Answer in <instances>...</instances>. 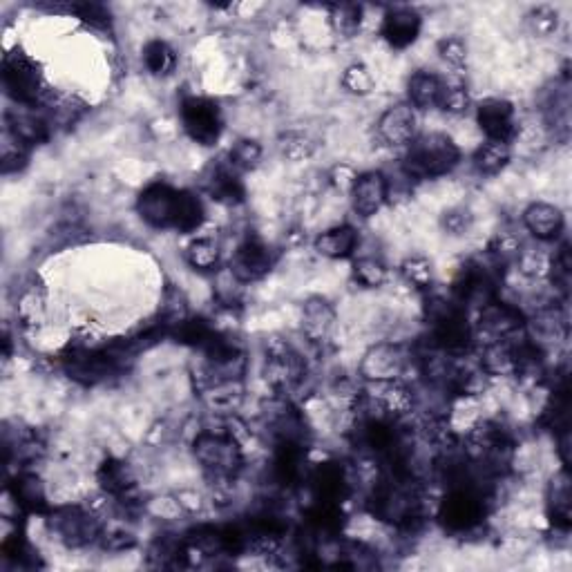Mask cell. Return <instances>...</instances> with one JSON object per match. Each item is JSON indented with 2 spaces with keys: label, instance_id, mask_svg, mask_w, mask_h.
Instances as JSON below:
<instances>
[{
  "label": "cell",
  "instance_id": "f546056e",
  "mask_svg": "<svg viewBox=\"0 0 572 572\" xmlns=\"http://www.w3.org/2000/svg\"><path fill=\"white\" fill-rule=\"evenodd\" d=\"M331 27L333 32L342 38H354L358 36L362 27V7L354 3H338L331 5Z\"/></svg>",
  "mask_w": 572,
  "mask_h": 572
},
{
  "label": "cell",
  "instance_id": "e0dca14e",
  "mask_svg": "<svg viewBox=\"0 0 572 572\" xmlns=\"http://www.w3.org/2000/svg\"><path fill=\"white\" fill-rule=\"evenodd\" d=\"M204 188L213 202L224 204V206L242 204L246 197V188L240 179V170H235L228 159L217 161V164L208 168Z\"/></svg>",
  "mask_w": 572,
  "mask_h": 572
},
{
  "label": "cell",
  "instance_id": "ac0fdd59",
  "mask_svg": "<svg viewBox=\"0 0 572 572\" xmlns=\"http://www.w3.org/2000/svg\"><path fill=\"white\" fill-rule=\"evenodd\" d=\"M97 483L103 494L117 501H128L137 492L135 470H132L130 463L121 459L103 461L97 470Z\"/></svg>",
  "mask_w": 572,
  "mask_h": 572
},
{
  "label": "cell",
  "instance_id": "d590c367",
  "mask_svg": "<svg viewBox=\"0 0 572 572\" xmlns=\"http://www.w3.org/2000/svg\"><path fill=\"white\" fill-rule=\"evenodd\" d=\"M436 52L447 65H452V68H456V70H461L467 65V43H465V38H461V36L441 38V41H438V45H436Z\"/></svg>",
  "mask_w": 572,
  "mask_h": 572
},
{
  "label": "cell",
  "instance_id": "6da1fadb",
  "mask_svg": "<svg viewBox=\"0 0 572 572\" xmlns=\"http://www.w3.org/2000/svg\"><path fill=\"white\" fill-rule=\"evenodd\" d=\"M461 164V148L443 132L418 135L403 155V175L409 181H432L454 173Z\"/></svg>",
  "mask_w": 572,
  "mask_h": 572
},
{
  "label": "cell",
  "instance_id": "f1b7e54d",
  "mask_svg": "<svg viewBox=\"0 0 572 572\" xmlns=\"http://www.w3.org/2000/svg\"><path fill=\"white\" fill-rule=\"evenodd\" d=\"M400 275H403V280L409 286H414L416 291H423V293L432 291L434 266L425 255H409L407 260L400 264Z\"/></svg>",
  "mask_w": 572,
  "mask_h": 572
},
{
  "label": "cell",
  "instance_id": "cb8c5ba5",
  "mask_svg": "<svg viewBox=\"0 0 572 572\" xmlns=\"http://www.w3.org/2000/svg\"><path fill=\"white\" fill-rule=\"evenodd\" d=\"M512 159V146L501 141H490L485 139L479 148L474 150L472 155V166L479 175L483 177H494L499 175L505 166L510 164Z\"/></svg>",
  "mask_w": 572,
  "mask_h": 572
},
{
  "label": "cell",
  "instance_id": "3957f363",
  "mask_svg": "<svg viewBox=\"0 0 572 572\" xmlns=\"http://www.w3.org/2000/svg\"><path fill=\"white\" fill-rule=\"evenodd\" d=\"M309 367L298 349L280 338H271L264 347V367L262 376L275 396H289L304 385Z\"/></svg>",
  "mask_w": 572,
  "mask_h": 572
},
{
  "label": "cell",
  "instance_id": "1f68e13d",
  "mask_svg": "<svg viewBox=\"0 0 572 572\" xmlns=\"http://www.w3.org/2000/svg\"><path fill=\"white\" fill-rule=\"evenodd\" d=\"M264 150L260 146V141L255 139H237L231 150H228V161L235 170H253L260 166Z\"/></svg>",
  "mask_w": 572,
  "mask_h": 572
},
{
  "label": "cell",
  "instance_id": "7a4b0ae2",
  "mask_svg": "<svg viewBox=\"0 0 572 572\" xmlns=\"http://www.w3.org/2000/svg\"><path fill=\"white\" fill-rule=\"evenodd\" d=\"M193 456L213 483H233L244 470V447L233 429H202L193 438Z\"/></svg>",
  "mask_w": 572,
  "mask_h": 572
},
{
  "label": "cell",
  "instance_id": "d6986e66",
  "mask_svg": "<svg viewBox=\"0 0 572 572\" xmlns=\"http://www.w3.org/2000/svg\"><path fill=\"white\" fill-rule=\"evenodd\" d=\"M523 226L537 242H555L564 233L566 219L557 206L535 202L523 213Z\"/></svg>",
  "mask_w": 572,
  "mask_h": 572
},
{
  "label": "cell",
  "instance_id": "7c38bea8",
  "mask_svg": "<svg viewBox=\"0 0 572 572\" xmlns=\"http://www.w3.org/2000/svg\"><path fill=\"white\" fill-rule=\"evenodd\" d=\"M302 336L307 338L311 347H327L329 342L336 336L338 329V313L333 309V304L324 298H309L302 304V316H300Z\"/></svg>",
  "mask_w": 572,
  "mask_h": 572
},
{
  "label": "cell",
  "instance_id": "8fae6325",
  "mask_svg": "<svg viewBox=\"0 0 572 572\" xmlns=\"http://www.w3.org/2000/svg\"><path fill=\"white\" fill-rule=\"evenodd\" d=\"M476 126L481 128L485 139L512 146V141L519 137L517 108L508 99H485L476 106Z\"/></svg>",
  "mask_w": 572,
  "mask_h": 572
},
{
  "label": "cell",
  "instance_id": "4fadbf2b",
  "mask_svg": "<svg viewBox=\"0 0 572 572\" xmlns=\"http://www.w3.org/2000/svg\"><path fill=\"white\" fill-rule=\"evenodd\" d=\"M351 208L362 219L376 217L383 211L389 199V179L380 170H367L360 173L349 190Z\"/></svg>",
  "mask_w": 572,
  "mask_h": 572
},
{
  "label": "cell",
  "instance_id": "74e56055",
  "mask_svg": "<svg viewBox=\"0 0 572 572\" xmlns=\"http://www.w3.org/2000/svg\"><path fill=\"white\" fill-rule=\"evenodd\" d=\"M472 106V97L470 90L465 85H445L443 99H441V108L447 114H454V117H461Z\"/></svg>",
  "mask_w": 572,
  "mask_h": 572
},
{
  "label": "cell",
  "instance_id": "83f0119b",
  "mask_svg": "<svg viewBox=\"0 0 572 572\" xmlns=\"http://www.w3.org/2000/svg\"><path fill=\"white\" fill-rule=\"evenodd\" d=\"M278 150L286 161L300 164V161H307L313 157V152H316V141H313L307 132L289 130V132H282L280 135Z\"/></svg>",
  "mask_w": 572,
  "mask_h": 572
},
{
  "label": "cell",
  "instance_id": "484cf974",
  "mask_svg": "<svg viewBox=\"0 0 572 572\" xmlns=\"http://www.w3.org/2000/svg\"><path fill=\"white\" fill-rule=\"evenodd\" d=\"M186 262L193 266L195 271L211 273L217 269L219 262H222V246H219L213 237H197V240L186 246Z\"/></svg>",
  "mask_w": 572,
  "mask_h": 572
},
{
  "label": "cell",
  "instance_id": "44dd1931",
  "mask_svg": "<svg viewBox=\"0 0 572 572\" xmlns=\"http://www.w3.org/2000/svg\"><path fill=\"white\" fill-rule=\"evenodd\" d=\"M445 85L447 83L434 72H429V70L414 72L407 81L409 106H412L414 110H436L438 106H441Z\"/></svg>",
  "mask_w": 572,
  "mask_h": 572
},
{
  "label": "cell",
  "instance_id": "ab89813d",
  "mask_svg": "<svg viewBox=\"0 0 572 572\" xmlns=\"http://www.w3.org/2000/svg\"><path fill=\"white\" fill-rule=\"evenodd\" d=\"M74 14L81 18V21L90 23L94 27H106L110 25V14L106 12V7L94 5V3H85V5H76Z\"/></svg>",
  "mask_w": 572,
  "mask_h": 572
},
{
  "label": "cell",
  "instance_id": "ffe728a7",
  "mask_svg": "<svg viewBox=\"0 0 572 572\" xmlns=\"http://www.w3.org/2000/svg\"><path fill=\"white\" fill-rule=\"evenodd\" d=\"M358 244L360 235L356 228L349 224H338L322 231L316 237V242H313V249L322 257H327V260H349V257L356 255Z\"/></svg>",
  "mask_w": 572,
  "mask_h": 572
},
{
  "label": "cell",
  "instance_id": "d6a6232c",
  "mask_svg": "<svg viewBox=\"0 0 572 572\" xmlns=\"http://www.w3.org/2000/svg\"><path fill=\"white\" fill-rule=\"evenodd\" d=\"M342 88L354 94V97H367V94L374 92L376 79L365 63H354L342 74Z\"/></svg>",
  "mask_w": 572,
  "mask_h": 572
},
{
  "label": "cell",
  "instance_id": "e575fe53",
  "mask_svg": "<svg viewBox=\"0 0 572 572\" xmlns=\"http://www.w3.org/2000/svg\"><path fill=\"white\" fill-rule=\"evenodd\" d=\"M45 295L38 289H27L18 298L16 313L23 324H38L45 316Z\"/></svg>",
  "mask_w": 572,
  "mask_h": 572
},
{
  "label": "cell",
  "instance_id": "5bb4252c",
  "mask_svg": "<svg viewBox=\"0 0 572 572\" xmlns=\"http://www.w3.org/2000/svg\"><path fill=\"white\" fill-rule=\"evenodd\" d=\"M376 132L385 146L407 148L418 137V112L409 103H396L380 114Z\"/></svg>",
  "mask_w": 572,
  "mask_h": 572
},
{
  "label": "cell",
  "instance_id": "9c48e42d",
  "mask_svg": "<svg viewBox=\"0 0 572 572\" xmlns=\"http://www.w3.org/2000/svg\"><path fill=\"white\" fill-rule=\"evenodd\" d=\"M526 316L514 304L501 302L499 298L485 304L479 309V318L474 324V340L481 342H497L512 340L519 333L526 331Z\"/></svg>",
  "mask_w": 572,
  "mask_h": 572
},
{
  "label": "cell",
  "instance_id": "f35d334b",
  "mask_svg": "<svg viewBox=\"0 0 572 572\" xmlns=\"http://www.w3.org/2000/svg\"><path fill=\"white\" fill-rule=\"evenodd\" d=\"M443 231L450 235H465L472 228V215L463 211V208H454V211H447L441 219Z\"/></svg>",
  "mask_w": 572,
  "mask_h": 572
},
{
  "label": "cell",
  "instance_id": "ba28073f",
  "mask_svg": "<svg viewBox=\"0 0 572 572\" xmlns=\"http://www.w3.org/2000/svg\"><path fill=\"white\" fill-rule=\"evenodd\" d=\"M181 195L184 190L166 184V181H155L141 190L137 197V213L150 228L157 231H175Z\"/></svg>",
  "mask_w": 572,
  "mask_h": 572
},
{
  "label": "cell",
  "instance_id": "9a60e30c",
  "mask_svg": "<svg viewBox=\"0 0 572 572\" xmlns=\"http://www.w3.org/2000/svg\"><path fill=\"white\" fill-rule=\"evenodd\" d=\"M423 30V18L412 7H392L387 9L383 16V25H380V36L385 43L394 50H407L412 47Z\"/></svg>",
  "mask_w": 572,
  "mask_h": 572
},
{
  "label": "cell",
  "instance_id": "836d02e7",
  "mask_svg": "<svg viewBox=\"0 0 572 572\" xmlns=\"http://www.w3.org/2000/svg\"><path fill=\"white\" fill-rule=\"evenodd\" d=\"M519 273L526 275L530 280H539V278H548V271H550V255L543 253V251H535V249H521L517 260Z\"/></svg>",
  "mask_w": 572,
  "mask_h": 572
},
{
  "label": "cell",
  "instance_id": "603a6c76",
  "mask_svg": "<svg viewBox=\"0 0 572 572\" xmlns=\"http://www.w3.org/2000/svg\"><path fill=\"white\" fill-rule=\"evenodd\" d=\"M12 497L16 501V505L25 512H45L47 510V494L43 488V481L38 479L34 472L21 470L16 472L12 488Z\"/></svg>",
  "mask_w": 572,
  "mask_h": 572
},
{
  "label": "cell",
  "instance_id": "60d3db41",
  "mask_svg": "<svg viewBox=\"0 0 572 572\" xmlns=\"http://www.w3.org/2000/svg\"><path fill=\"white\" fill-rule=\"evenodd\" d=\"M358 173L351 166H345V164H340L331 170V184L340 188V190H351V186H354V181H356Z\"/></svg>",
  "mask_w": 572,
  "mask_h": 572
},
{
  "label": "cell",
  "instance_id": "4316f807",
  "mask_svg": "<svg viewBox=\"0 0 572 572\" xmlns=\"http://www.w3.org/2000/svg\"><path fill=\"white\" fill-rule=\"evenodd\" d=\"M0 164H3V173L12 175L23 170L27 166V159H30V146L18 139L12 130H7L3 126V139H0Z\"/></svg>",
  "mask_w": 572,
  "mask_h": 572
},
{
  "label": "cell",
  "instance_id": "8d00e7d4",
  "mask_svg": "<svg viewBox=\"0 0 572 572\" xmlns=\"http://www.w3.org/2000/svg\"><path fill=\"white\" fill-rule=\"evenodd\" d=\"M526 23H528V30L539 36V38H548L557 32L559 27V16L555 9L550 7H537L532 9V12L526 16Z\"/></svg>",
  "mask_w": 572,
  "mask_h": 572
},
{
  "label": "cell",
  "instance_id": "52a82bcc",
  "mask_svg": "<svg viewBox=\"0 0 572 572\" xmlns=\"http://www.w3.org/2000/svg\"><path fill=\"white\" fill-rule=\"evenodd\" d=\"M414 365V354L398 342H376L360 360V378L365 383H387L405 380L409 367Z\"/></svg>",
  "mask_w": 572,
  "mask_h": 572
},
{
  "label": "cell",
  "instance_id": "277c9868",
  "mask_svg": "<svg viewBox=\"0 0 572 572\" xmlns=\"http://www.w3.org/2000/svg\"><path fill=\"white\" fill-rule=\"evenodd\" d=\"M3 85L7 97L12 99L16 106H41L47 85L43 81V74L38 65L27 56L23 50H14L5 54L3 59Z\"/></svg>",
  "mask_w": 572,
  "mask_h": 572
},
{
  "label": "cell",
  "instance_id": "8992f818",
  "mask_svg": "<svg viewBox=\"0 0 572 572\" xmlns=\"http://www.w3.org/2000/svg\"><path fill=\"white\" fill-rule=\"evenodd\" d=\"M179 121L186 137L199 146H215L224 132V114L213 99L184 97L179 103Z\"/></svg>",
  "mask_w": 572,
  "mask_h": 572
},
{
  "label": "cell",
  "instance_id": "2e32d148",
  "mask_svg": "<svg viewBox=\"0 0 572 572\" xmlns=\"http://www.w3.org/2000/svg\"><path fill=\"white\" fill-rule=\"evenodd\" d=\"M5 128L12 130L14 135L27 146H38L50 139L52 121L47 114L36 106H16L5 112Z\"/></svg>",
  "mask_w": 572,
  "mask_h": 572
},
{
  "label": "cell",
  "instance_id": "4dcf8cb0",
  "mask_svg": "<svg viewBox=\"0 0 572 572\" xmlns=\"http://www.w3.org/2000/svg\"><path fill=\"white\" fill-rule=\"evenodd\" d=\"M389 278L387 264L374 255L358 257L354 262V280L362 286V289H380Z\"/></svg>",
  "mask_w": 572,
  "mask_h": 572
},
{
  "label": "cell",
  "instance_id": "d4e9b609",
  "mask_svg": "<svg viewBox=\"0 0 572 572\" xmlns=\"http://www.w3.org/2000/svg\"><path fill=\"white\" fill-rule=\"evenodd\" d=\"M143 65L152 76L166 79L177 70V52L166 41L155 38V41H148L143 47Z\"/></svg>",
  "mask_w": 572,
  "mask_h": 572
},
{
  "label": "cell",
  "instance_id": "7402d4cb",
  "mask_svg": "<svg viewBox=\"0 0 572 572\" xmlns=\"http://www.w3.org/2000/svg\"><path fill=\"white\" fill-rule=\"evenodd\" d=\"M548 517L555 530L568 532L570 530V474L568 467L552 476L548 485Z\"/></svg>",
  "mask_w": 572,
  "mask_h": 572
},
{
  "label": "cell",
  "instance_id": "5b68a950",
  "mask_svg": "<svg viewBox=\"0 0 572 572\" xmlns=\"http://www.w3.org/2000/svg\"><path fill=\"white\" fill-rule=\"evenodd\" d=\"M47 528L65 548L81 550L99 543L106 526L94 512L79 508V505H65V508H56L47 514Z\"/></svg>",
  "mask_w": 572,
  "mask_h": 572
},
{
  "label": "cell",
  "instance_id": "30bf717a",
  "mask_svg": "<svg viewBox=\"0 0 572 572\" xmlns=\"http://www.w3.org/2000/svg\"><path fill=\"white\" fill-rule=\"evenodd\" d=\"M275 262H278V253L269 244L260 237H246L242 244H237V249L231 255L228 275L237 284H255L273 271Z\"/></svg>",
  "mask_w": 572,
  "mask_h": 572
}]
</instances>
